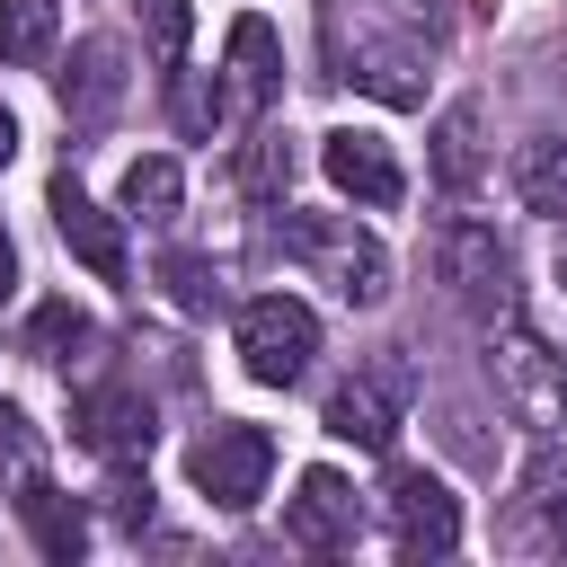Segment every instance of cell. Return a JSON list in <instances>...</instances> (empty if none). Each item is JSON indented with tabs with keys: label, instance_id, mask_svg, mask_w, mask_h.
I'll use <instances>...</instances> for the list:
<instances>
[{
	"label": "cell",
	"instance_id": "obj_1",
	"mask_svg": "<svg viewBox=\"0 0 567 567\" xmlns=\"http://www.w3.org/2000/svg\"><path fill=\"white\" fill-rule=\"evenodd\" d=\"M487 381H496V399H505L514 425H532V434H558L567 425V363H558V346L523 310H496L487 319Z\"/></svg>",
	"mask_w": 567,
	"mask_h": 567
},
{
	"label": "cell",
	"instance_id": "obj_2",
	"mask_svg": "<svg viewBox=\"0 0 567 567\" xmlns=\"http://www.w3.org/2000/svg\"><path fill=\"white\" fill-rule=\"evenodd\" d=\"M284 248H292L301 266H319L346 310H381V301H390V257H381V239L354 230L346 213H284Z\"/></svg>",
	"mask_w": 567,
	"mask_h": 567
},
{
	"label": "cell",
	"instance_id": "obj_3",
	"mask_svg": "<svg viewBox=\"0 0 567 567\" xmlns=\"http://www.w3.org/2000/svg\"><path fill=\"white\" fill-rule=\"evenodd\" d=\"M434 275L443 292L487 328L496 310H514V248L496 239V221H443L434 230Z\"/></svg>",
	"mask_w": 567,
	"mask_h": 567
},
{
	"label": "cell",
	"instance_id": "obj_4",
	"mask_svg": "<svg viewBox=\"0 0 567 567\" xmlns=\"http://www.w3.org/2000/svg\"><path fill=\"white\" fill-rule=\"evenodd\" d=\"M310 354H319V319H310V301H292V292H257V301H239V372H248V381L292 390V381L310 372Z\"/></svg>",
	"mask_w": 567,
	"mask_h": 567
},
{
	"label": "cell",
	"instance_id": "obj_5",
	"mask_svg": "<svg viewBox=\"0 0 567 567\" xmlns=\"http://www.w3.org/2000/svg\"><path fill=\"white\" fill-rule=\"evenodd\" d=\"M266 470H275V434H266V425H239V416H221V425L195 434V452H186V478H195L221 514H248V505L266 496Z\"/></svg>",
	"mask_w": 567,
	"mask_h": 567
},
{
	"label": "cell",
	"instance_id": "obj_6",
	"mask_svg": "<svg viewBox=\"0 0 567 567\" xmlns=\"http://www.w3.org/2000/svg\"><path fill=\"white\" fill-rule=\"evenodd\" d=\"M505 549L514 558H567V452L540 443L514 505H505Z\"/></svg>",
	"mask_w": 567,
	"mask_h": 567
},
{
	"label": "cell",
	"instance_id": "obj_7",
	"mask_svg": "<svg viewBox=\"0 0 567 567\" xmlns=\"http://www.w3.org/2000/svg\"><path fill=\"white\" fill-rule=\"evenodd\" d=\"M399 425H408V363H372V372L337 381V399H328V434H337V443L390 452Z\"/></svg>",
	"mask_w": 567,
	"mask_h": 567
},
{
	"label": "cell",
	"instance_id": "obj_8",
	"mask_svg": "<svg viewBox=\"0 0 567 567\" xmlns=\"http://www.w3.org/2000/svg\"><path fill=\"white\" fill-rule=\"evenodd\" d=\"M390 540H399V558H452L461 549V496L434 470H390Z\"/></svg>",
	"mask_w": 567,
	"mask_h": 567
},
{
	"label": "cell",
	"instance_id": "obj_9",
	"mask_svg": "<svg viewBox=\"0 0 567 567\" xmlns=\"http://www.w3.org/2000/svg\"><path fill=\"white\" fill-rule=\"evenodd\" d=\"M284 540H292V549H319V558L354 549V540H363V505H354V487H346L337 470H301V487L284 496Z\"/></svg>",
	"mask_w": 567,
	"mask_h": 567
},
{
	"label": "cell",
	"instance_id": "obj_10",
	"mask_svg": "<svg viewBox=\"0 0 567 567\" xmlns=\"http://www.w3.org/2000/svg\"><path fill=\"white\" fill-rule=\"evenodd\" d=\"M319 159H328V177H337V195H354L363 213H390V204L408 195V177H399V159H390V142H381V133H363V124H337V133L319 142Z\"/></svg>",
	"mask_w": 567,
	"mask_h": 567
},
{
	"label": "cell",
	"instance_id": "obj_11",
	"mask_svg": "<svg viewBox=\"0 0 567 567\" xmlns=\"http://www.w3.org/2000/svg\"><path fill=\"white\" fill-rule=\"evenodd\" d=\"M151 399L133 390V381H97V390H80V443L97 452V461H142L151 452Z\"/></svg>",
	"mask_w": 567,
	"mask_h": 567
},
{
	"label": "cell",
	"instance_id": "obj_12",
	"mask_svg": "<svg viewBox=\"0 0 567 567\" xmlns=\"http://www.w3.org/2000/svg\"><path fill=\"white\" fill-rule=\"evenodd\" d=\"M53 230H62V248H71V257H80L89 275H106V284H124V221H115L106 204H89L71 168L53 177Z\"/></svg>",
	"mask_w": 567,
	"mask_h": 567
},
{
	"label": "cell",
	"instance_id": "obj_13",
	"mask_svg": "<svg viewBox=\"0 0 567 567\" xmlns=\"http://www.w3.org/2000/svg\"><path fill=\"white\" fill-rule=\"evenodd\" d=\"M115 97H124V44H115V35H89V44L71 53V71H62V115H71V124H106Z\"/></svg>",
	"mask_w": 567,
	"mask_h": 567
},
{
	"label": "cell",
	"instance_id": "obj_14",
	"mask_svg": "<svg viewBox=\"0 0 567 567\" xmlns=\"http://www.w3.org/2000/svg\"><path fill=\"white\" fill-rule=\"evenodd\" d=\"M514 195H523V213H540V221L567 213V133H532V142L514 151Z\"/></svg>",
	"mask_w": 567,
	"mask_h": 567
},
{
	"label": "cell",
	"instance_id": "obj_15",
	"mask_svg": "<svg viewBox=\"0 0 567 567\" xmlns=\"http://www.w3.org/2000/svg\"><path fill=\"white\" fill-rule=\"evenodd\" d=\"M18 514H27V532H35V549H44V558H80V549H89V514H80L53 478L18 487Z\"/></svg>",
	"mask_w": 567,
	"mask_h": 567
},
{
	"label": "cell",
	"instance_id": "obj_16",
	"mask_svg": "<svg viewBox=\"0 0 567 567\" xmlns=\"http://www.w3.org/2000/svg\"><path fill=\"white\" fill-rule=\"evenodd\" d=\"M230 89H239L248 106H266V97L284 89V44H275L266 18H239V27H230Z\"/></svg>",
	"mask_w": 567,
	"mask_h": 567
},
{
	"label": "cell",
	"instance_id": "obj_17",
	"mask_svg": "<svg viewBox=\"0 0 567 567\" xmlns=\"http://www.w3.org/2000/svg\"><path fill=\"white\" fill-rule=\"evenodd\" d=\"M434 186L443 195H470L478 186V106L470 97L434 115Z\"/></svg>",
	"mask_w": 567,
	"mask_h": 567
},
{
	"label": "cell",
	"instance_id": "obj_18",
	"mask_svg": "<svg viewBox=\"0 0 567 567\" xmlns=\"http://www.w3.org/2000/svg\"><path fill=\"white\" fill-rule=\"evenodd\" d=\"M62 35V9L53 0H0V62L9 71H35Z\"/></svg>",
	"mask_w": 567,
	"mask_h": 567
},
{
	"label": "cell",
	"instance_id": "obj_19",
	"mask_svg": "<svg viewBox=\"0 0 567 567\" xmlns=\"http://www.w3.org/2000/svg\"><path fill=\"white\" fill-rule=\"evenodd\" d=\"M354 80H363L372 97H390V106H416V97H425L416 53H408V44H381V35H372V44H354Z\"/></svg>",
	"mask_w": 567,
	"mask_h": 567
},
{
	"label": "cell",
	"instance_id": "obj_20",
	"mask_svg": "<svg viewBox=\"0 0 567 567\" xmlns=\"http://www.w3.org/2000/svg\"><path fill=\"white\" fill-rule=\"evenodd\" d=\"M177 204H186V177H177V159H133L124 168V213L133 221H177Z\"/></svg>",
	"mask_w": 567,
	"mask_h": 567
},
{
	"label": "cell",
	"instance_id": "obj_21",
	"mask_svg": "<svg viewBox=\"0 0 567 567\" xmlns=\"http://www.w3.org/2000/svg\"><path fill=\"white\" fill-rule=\"evenodd\" d=\"M239 186H248L257 204H275V195L292 186V133H284V124H257V133H248V151H239Z\"/></svg>",
	"mask_w": 567,
	"mask_h": 567
},
{
	"label": "cell",
	"instance_id": "obj_22",
	"mask_svg": "<svg viewBox=\"0 0 567 567\" xmlns=\"http://www.w3.org/2000/svg\"><path fill=\"white\" fill-rule=\"evenodd\" d=\"M35 478H44V443H35V425L18 408H0V496H18Z\"/></svg>",
	"mask_w": 567,
	"mask_h": 567
},
{
	"label": "cell",
	"instance_id": "obj_23",
	"mask_svg": "<svg viewBox=\"0 0 567 567\" xmlns=\"http://www.w3.org/2000/svg\"><path fill=\"white\" fill-rule=\"evenodd\" d=\"M27 346H35V354H53V363H71V346H97V328H89V310L44 301V310H35V328H27Z\"/></svg>",
	"mask_w": 567,
	"mask_h": 567
},
{
	"label": "cell",
	"instance_id": "obj_24",
	"mask_svg": "<svg viewBox=\"0 0 567 567\" xmlns=\"http://www.w3.org/2000/svg\"><path fill=\"white\" fill-rule=\"evenodd\" d=\"M213 124H221V80H204V71H177V133L213 142Z\"/></svg>",
	"mask_w": 567,
	"mask_h": 567
},
{
	"label": "cell",
	"instance_id": "obj_25",
	"mask_svg": "<svg viewBox=\"0 0 567 567\" xmlns=\"http://www.w3.org/2000/svg\"><path fill=\"white\" fill-rule=\"evenodd\" d=\"M159 275L177 284V301H186V310H213V301H221V275H213L204 257H186V248H177V257H168Z\"/></svg>",
	"mask_w": 567,
	"mask_h": 567
},
{
	"label": "cell",
	"instance_id": "obj_26",
	"mask_svg": "<svg viewBox=\"0 0 567 567\" xmlns=\"http://www.w3.org/2000/svg\"><path fill=\"white\" fill-rule=\"evenodd\" d=\"M549 301H558V328H549V346H558V363H567V239H549Z\"/></svg>",
	"mask_w": 567,
	"mask_h": 567
},
{
	"label": "cell",
	"instance_id": "obj_27",
	"mask_svg": "<svg viewBox=\"0 0 567 567\" xmlns=\"http://www.w3.org/2000/svg\"><path fill=\"white\" fill-rule=\"evenodd\" d=\"M151 35H159V53L177 62V44H186V0H151Z\"/></svg>",
	"mask_w": 567,
	"mask_h": 567
},
{
	"label": "cell",
	"instance_id": "obj_28",
	"mask_svg": "<svg viewBox=\"0 0 567 567\" xmlns=\"http://www.w3.org/2000/svg\"><path fill=\"white\" fill-rule=\"evenodd\" d=\"M115 514H124V523H142V514H151V487H133V478H115Z\"/></svg>",
	"mask_w": 567,
	"mask_h": 567
},
{
	"label": "cell",
	"instance_id": "obj_29",
	"mask_svg": "<svg viewBox=\"0 0 567 567\" xmlns=\"http://www.w3.org/2000/svg\"><path fill=\"white\" fill-rule=\"evenodd\" d=\"M18 292V248H9V230H0V301Z\"/></svg>",
	"mask_w": 567,
	"mask_h": 567
},
{
	"label": "cell",
	"instance_id": "obj_30",
	"mask_svg": "<svg viewBox=\"0 0 567 567\" xmlns=\"http://www.w3.org/2000/svg\"><path fill=\"white\" fill-rule=\"evenodd\" d=\"M9 159H18V115L0 106V168H9Z\"/></svg>",
	"mask_w": 567,
	"mask_h": 567
}]
</instances>
